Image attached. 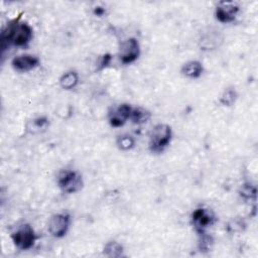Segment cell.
I'll return each mask as SVG.
<instances>
[{"label":"cell","instance_id":"obj_1","mask_svg":"<svg viewBox=\"0 0 258 258\" xmlns=\"http://www.w3.org/2000/svg\"><path fill=\"white\" fill-rule=\"evenodd\" d=\"M33 38V29L26 22L20 20V18H14L10 20L5 27L1 30V50L2 54L6 48L10 46L26 47Z\"/></svg>","mask_w":258,"mask_h":258},{"label":"cell","instance_id":"obj_2","mask_svg":"<svg viewBox=\"0 0 258 258\" xmlns=\"http://www.w3.org/2000/svg\"><path fill=\"white\" fill-rule=\"evenodd\" d=\"M171 139V126L165 123H158L151 129L149 133L148 149L153 154H160L169 146Z\"/></svg>","mask_w":258,"mask_h":258},{"label":"cell","instance_id":"obj_3","mask_svg":"<svg viewBox=\"0 0 258 258\" xmlns=\"http://www.w3.org/2000/svg\"><path fill=\"white\" fill-rule=\"evenodd\" d=\"M58 188L68 195L79 192L84 186V179L82 174L74 169L61 170L56 178Z\"/></svg>","mask_w":258,"mask_h":258},{"label":"cell","instance_id":"obj_4","mask_svg":"<svg viewBox=\"0 0 258 258\" xmlns=\"http://www.w3.org/2000/svg\"><path fill=\"white\" fill-rule=\"evenodd\" d=\"M11 240L14 246L21 251H27L34 246L37 236L29 224H22L12 234Z\"/></svg>","mask_w":258,"mask_h":258},{"label":"cell","instance_id":"obj_5","mask_svg":"<svg viewBox=\"0 0 258 258\" xmlns=\"http://www.w3.org/2000/svg\"><path fill=\"white\" fill-rule=\"evenodd\" d=\"M191 225L197 234L207 232L216 222L217 217L213 210L206 207H199L191 213Z\"/></svg>","mask_w":258,"mask_h":258},{"label":"cell","instance_id":"obj_6","mask_svg":"<svg viewBox=\"0 0 258 258\" xmlns=\"http://www.w3.org/2000/svg\"><path fill=\"white\" fill-rule=\"evenodd\" d=\"M140 44L135 37H128L124 39L119 46L118 56L123 64H130L136 61L140 56Z\"/></svg>","mask_w":258,"mask_h":258},{"label":"cell","instance_id":"obj_7","mask_svg":"<svg viewBox=\"0 0 258 258\" xmlns=\"http://www.w3.org/2000/svg\"><path fill=\"white\" fill-rule=\"evenodd\" d=\"M71 225V216L68 213L53 214L47 222V230L54 238H62L67 235Z\"/></svg>","mask_w":258,"mask_h":258},{"label":"cell","instance_id":"obj_8","mask_svg":"<svg viewBox=\"0 0 258 258\" xmlns=\"http://www.w3.org/2000/svg\"><path fill=\"white\" fill-rule=\"evenodd\" d=\"M240 12V7L236 2L221 1L215 8V18L224 24L232 23L237 18Z\"/></svg>","mask_w":258,"mask_h":258},{"label":"cell","instance_id":"obj_9","mask_svg":"<svg viewBox=\"0 0 258 258\" xmlns=\"http://www.w3.org/2000/svg\"><path fill=\"white\" fill-rule=\"evenodd\" d=\"M224 41V35L217 28H209L204 31L199 39V47L201 50L211 51L219 48Z\"/></svg>","mask_w":258,"mask_h":258},{"label":"cell","instance_id":"obj_10","mask_svg":"<svg viewBox=\"0 0 258 258\" xmlns=\"http://www.w3.org/2000/svg\"><path fill=\"white\" fill-rule=\"evenodd\" d=\"M132 106L128 103H122L112 107L108 112V122L111 127L119 128L125 125L129 120Z\"/></svg>","mask_w":258,"mask_h":258},{"label":"cell","instance_id":"obj_11","mask_svg":"<svg viewBox=\"0 0 258 258\" xmlns=\"http://www.w3.org/2000/svg\"><path fill=\"white\" fill-rule=\"evenodd\" d=\"M40 64V59L33 54H19L12 58L11 67L17 73H28Z\"/></svg>","mask_w":258,"mask_h":258},{"label":"cell","instance_id":"obj_12","mask_svg":"<svg viewBox=\"0 0 258 258\" xmlns=\"http://www.w3.org/2000/svg\"><path fill=\"white\" fill-rule=\"evenodd\" d=\"M50 121L46 116H37L29 119L25 123V131L31 135H37L45 132L49 127Z\"/></svg>","mask_w":258,"mask_h":258},{"label":"cell","instance_id":"obj_13","mask_svg":"<svg viewBox=\"0 0 258 258\" xmlns=\"http://www.w3.org/2000/svg\"><path fill=\"white\" fill-rule=\"evenodd\" d=\"M204 72V67L203 63L199 60H188L184 62L180 69V73L183 77L187 79H199Z\"/></svg>","mask_w":258,"mask_h":258},{"label":"cell","instance_id":"obj_14","mask_svg":"<svg viewBox=\"0 0 258 258\" xmlns=\"http://www.w3.org/2000/svg\"><path fill=\"white\" fill-rule=\"evenodd\" d=\"M150 118H151V112L149 110L140 106H136V107L132 106L129 121H131L133 124H136V125L145 124L150 120Z\"/></svg>","mask_w":258,"mask_h":258},{"label":"cell","instance_id":"obj_15","mask_svg":"<svg viewBox=\"0 0 258 258\" xmlns=\"http://www.w3.org/2000/svg\"><path fill=\"white\" fill-rule=\"evenodd\" d=\"M59 86L63 90H73L79 84V75L76 71H69L61 75L58 80Z\"/></svg>","mask_w":258,"mask_h":258},{"label":"cell","instance_id":"obj_16","mask_svg":"<svg viewBox=\"0 0 258 258\" xmlns=\"http://www.w3.org/2000/svg\"><path fill=\"white\" fill-rule=\"evenodd\" d=\"M103 254L110 258H119L124 256V247L121 243L111 240L107 242L103 248Z\"/></svg>","mask_w":258,"mask_h":258},{"label":"cell","instance_id":"obj_17","mask_svg":"<svg viewBox=\"0 0 258 258\" xmlns=\"http://www.w3.org/2000/svg\"><path fill=\"white\" fill-rule=\"evenodd\" d=\"M199 235V241H198V249L201 253H209L214 246L215 240L212 235H210L207 232L198 234Z\"/></svg>","mask_w":258,"mask_h":258},{"label":"cell","instance_id":"obj_18","mask_svg":"<svg viewBox=\"0 0 258 258\" xmlns=\"http://www.w3.org/2000/svg\"><path fill=\"white\" fill-rule=\"evenodd\" d=\"M239 195L241 199L245 202L249 201H256V196H257V188L254 184L251 182H244L239 189Z\"/></svg>","mask_w":258,"mask_h":258},{"label":"cell","instance_id":"obj_19","mask_svg":"<svg viewBox=\"0 0 258 258\" xmlns=\"http://www.w3.org/2000/svg\"><path fill=\"white\" fill-rule=\"evenodd\" d=\"M238 99L237 91L234 88H227L221 94L219 103L224 107H231L233 106Z\"/></svg>","mask_w":258,"mask_h":258},{"label":"cell","instance_id":"obj_20","mask_svg":"<svg viewBox=\"0 0 258 258\" xmlns=\"http://www.w3.org/2000/svg\"><path fill=\"white\" fill-rule=\"evenodd\" d=\"M117 147L122 151H128L135 147V138L130 134H121L116 139Z\"/></svg>","mask_w":258,"mask_h":258},{"label":"cell","instance_id":"obj_21","mask_svg":"<svg viewBox=\"0 0 258 258\" xmlns=\"http://www.w3.org/2000/svg\"><path fill=\"white\" fill-rule=\"evenodd\" d=\"M112 61V54L111 53H103L97 57V60L95 62V72L99 73L105 70L110 66Z\"/></svg>","mask_w":258,"mask_h":258},{"label":"cell","instance_id":"obj_22","mask_svg":"<svg viewBox=\"0 0 258 258\" xmlns=\"http://www.w3.org/2000/svg\"><path fill=\"white\" fill-rule=\"evenodd\" d=\"M245 227H246V224L244 223L243 220L233 219L228 223L227 230L228 232H231V233H237V232H242Z\"/></svg>","mask_w":258,"mask_h":258},{"label":"cell","instance_id":"obj_23","mask_svg":"<svg viewBox=\"0 0 258 258\" xmlns=\"http://www.w3.org/2000/svg\"><path fill=\"white\" fill-rule=\"evenodd\" d=\"M93 13H94V15H96L98 17H101L106 13V9L102 6H96L93 10Z\"/></svg>","mask_w":258,"mask_h":258}]
</instances>
